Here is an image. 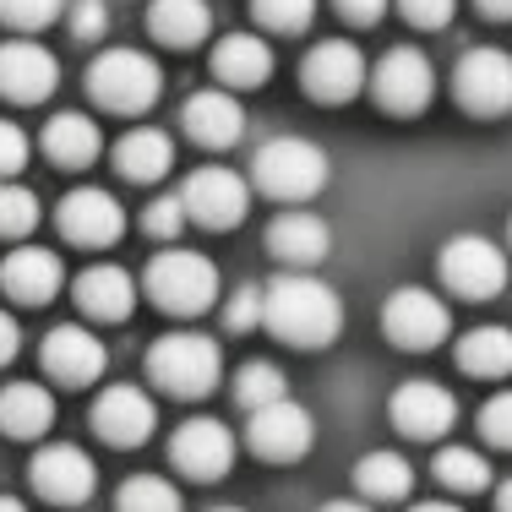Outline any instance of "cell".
Returning <instances> with one entry per match:
<instances>
[{
  "instance_id": "31",
  "label": "cell",
  "mask_w": 512,
  "mask_h": 512,
  "mask_svg": "<svg viewBox=\"0 0 512 512\" xmlns=\"http://www.w3.org/2000/svg\"><path fill=\"white\" fill-rule=\"evenodd\" d=\"M431 474L447 485V491H458V496L491 491V463H485V453H474V447H442L436 463H431Z\"/></svg>"
},
{
  "instance_id": "42",
  "label": "cell",
  "mask_w": 512,
  "mask_h": 512,
  "mask_svg": "<svg viewBox=\"0 0 512 512\" xmlns=\"http://www.w3.org/2000/svg\"><path fill=\"white\" fill-rule=\"evenodd\" d=\"M480 436L491 447H507L512 453V393H496L491 404L480 409Z\"/></svg>"
},
{
  "instance_id": "6",
  "label": "cell",
  "mask_w": 512,
  "mask_h": 512,
  "mask_svg": "<svg viewBox=\"0 0 512 512\" xmlns=\"http://www.w3.org/2000/svg\"><path fill=\"white\" fill-rule=\"evenodd\" d=\"M436 267H442V284L463 300H496L512 278L507 251L485 235H453L436 256Z\"/></svg>"
},
{
  "instance_id": "35",
  "label": "cell",
  "mask_w": 512,
  "mask_h": 512,
  "mask_svg": "<svg viewBox=\"0 0 512 512\" xmlns=\"http://www.w3.org/2000/svg\"><path fill=\"white\" fill-rule=\"evenodd\" d=\"M251 17L267 33H300V28H311L316 0H251Z\"/></svg>"
},
{
  "instance_id": "43",
  "label": "cell",
  "mask_w": 512,
  "mask_h": 512,
  "mask_svg": "<svg viewBox=\"0 0 512 512\" xmlns=\"http://www.w3.org/2000/svg\"><path fill=\"white\" fill-rule=\"evenodd\" d=\"M333 6H338V17H344V22H355V28H371V22H382L387 0H333Z\"/></svg>"
},
{
  "instance_id": "28",
  "label": "cell",
  "mask_w": 512,
  "mask_h": 512,
  "mask_svg": "<svg viewBox=\"0 0 512 512\" xmlns=\"http://www.w3.org/2000/svg\"><path fill=\"white\" fill-rule=\"evenodd\" d=\"M213 28V11L207 0H153L148 6V33L169 50H197Z\"/></svg>"
},
{
  "instance_id": "29",
  "label": "cell",
  "mask_w": 512,
  "mask_h": 512,
  "mask_svg": "<svg viewBox=\"0 0 512 512\" xmlns=\"http://www.w3.org/2000/svg\"><path fill=\"white\" fill-rule=\"evenodd\" d=\"M458 371L480 376V382H502L512 371V333L507 327H474V333L458 338Z\"/></svg>"
},
{
  "instance_id": "39",
  "label": "cell",
  "mask_w": 512,
  "mask_h": 512,
  "mask_svg": "<svg viewBox=\"0 0 512 512\" xmlns=\"http://www.w3.org/2000/svg\"><path fill=\"white\" fill-rule=\"evenodd\" d=\"M28 153H33L28 131H22L17 120H0V180H17L22 169H28Z\"/></svg>"
},
{
  "instance_id": "1",
  "label": "cell",
  "mask_w": 512,
  "mask_h": 512,
  "mask_svg": "<svg viewBox=\"0 0 512 512\" xmlns=\"http://www.w3.org/2000/svg\"><path fill=\"white\" fill-rule=\"evenodd\" d=\"M262 327L289 349H327L344 333V300L316 273H278L262 284Z\"/></svg>"
},
{
  "instance_id": "48",
  "label": "cell",
  "mask_w": 512,
  "mask_h": 512,
  "mask_svg": "<svg viewBox=\"0 0 512 512\" xmlns=\"http://www.w3.org/2000/svg\"><path fill=\"white\" fill-rule=\"evenodd\" d=\"M496 512H512V480L496 485Z\"/></svg>"
},
{
  "instance_id": "9",
  "label": "cell",
  "mask_w": 512,
  "mask_h": 512,
  "mask_svg": "<svg viewBox=\"0 0 512 512\" xmlns=\"http://www.w3.org/2000/svg\"><path fill=\"white\" fill-rule=\"evenodd\" d=\"M365 88H371V99L382 104L387 115H420L436 93V71L414 44H393V50L371 66V82H365Z\"/></svg>"
},
{
  "instance_id": "4",
  "label": "cell",
  "mask_w": 512,
  "mask_h": 512,
  "mask_svg": "<svg viewBox=\"0 0 512 512\" xmlns=\"http://www.w3.org/2000/svg\"><path fill=\"white\" fill-rule=\"evenodd\" d=\"M327 169L333 164H327V153L311 137H267L251 158L256 191H267L278 202H311L327 186Z\"/></svg>"
},
{
  "instance_id": "15",
  "label": "cell",
  "mask_w": 512,
  "mask_h": 512,
  "mask_svg": "<svg viewBox=\"0 0 512 512\" xmlns=\"http://www.w3.org/2000/svg\"><path fill=\"white\" fill-rule=\"evenodd\" d=\"M246 442H251L256 458H273V463L306 458L311 442H316V420H311L306 404H295V398H278V404H267V409H251Z\"/></svg>"
},
{
  "instance_id": "2",
  "label": "cell",
  "mask_w": 512,
  "mask_h": 512,
  "mask_svg": "<svg viewBox=\"0 0 512 512\" xmlns=\"http://www.w3.org/2000/svg\"><path fill=\"white\" fill-rule=\"evenodd\" d=\"M218 289H224V278H218L213 256L202 251H158L148 262V273H142V295L153 300L158 311L169 316H202L218 306Z\"/></svg>"
},
{
  "instance_id": "16",
  "label": "cell",
  "mask_w": 512,
  "mask_h": 512,
  "mask_svg": "<svg viewBox=\"0 0 512 512\" xmlns=\"http://www.w3.org/2000/svg\"><path fill=\"white\" fill-rule=\"evenodd\" d=\"M44 371L60 387H93L109 371V349L99 333H88L82 322H60L44 333Z\"/></svg>"
},
{
  "instance_id": "47",
  "label": "cell",
  "mask_w": 512,
  "mask_h": 512,
  "mask_svg": "<svg viewBox=\"0 0 512 512\" xmlns=\"http://www.w3.org/2000/svg\"><path fill=\"white\" fill-rule=\"evenodd\" d=\"M409 512H463L458 502H414Z\"/></svg>"
},
{
  "instance_id": "24",
  "label": "cell",
  "mask_w": 512,
  "mask_h": 512,
  "mask_svg": "<svg viewBox=\"0 0 512 512\" xmlns=\"http://www.w3.org/2000/svg\"><path fill=\"white\" fill-rule=\"evenodd\" d=\"M99 153H104V131L82 109H60L50 126H44V158L60 169H88Z\"/></svg>"
},
{
  "instance_id": "22",
  "label": "cell",
  "mask_w": 512,
  "mask_h": 512,
  "mask_svg": "<svg viewBox=\"0 0 512 512\" xmlns=\"http://www.w3.org/2000/svg\"><path fill=\"white\" fill-rule=\"evenodd\" d=\"M267 251L289 267V273H316L333 251V229L316 213H278L267 224Z\"/></svg>"
},
{
  "instance_id": "40",
  "label": "cell",
  "mask_w": 512,
  "mask_h": 512,
  "mask_svg": "<svg viewBox=\"0 0 512 512\" xmlns=\"http://www.w3.org/2000/svg\"><path fill=\"white\" fill-rule=\"evenodd\" d=\"M256 322H262V289L240 284L235 295L224 300V327H229V333H251Z\"/></svg>"
},
{
  "instance_id": "41",
  "label": "cell",
  "mask_w": 512,
  "mask_h": 512,
  "mask_svg": "<svg viewBox=\"0 0 512 512\" xmlns=\"http://www.w3.org/2000/svg\"><path fill=\"white\" fill-rule=\"evenodd\" d=\"M398 11H404L409 28L436 33V28H447V22L458 17V0H398Z\"/></svg>"
},
{
  "instance_id": "45",
  "label": "cell",
  "mask_w": 512,
  "mask_h": 512,
  "mask_svg": "<svg viewBox=\"0 0 512 512\" xmlns=\"http://www.w3.org/2000/svg\"><path fill=\"white\" fill-rule=\"evenodd\" d=\"M474 6H480L485 17H496V22H507V17H512V0H474Z\"/></svg>"
},
{
  "instance_id": "36",
  "label": "cell",
  "mask_w": 512,
  "mask_h": 512,
  "mask_svg": "<svg viewBox=\"0 0 512 512\" xmlns=\"http://www.w3.org/2000/svg\"><path fill=\"white\" fill-rule=\"evenodd\" d=\"M66 11V0H0V22L17 33H39Z\"/></svg>"
},
{
  "instance_id": "25",
  "label": "cell",
  "mask_w": 512,
  "mask_h": 512,
  "mask_svg": "<svg viewBox=\"0 0 512 512\" xmlns=\"http://www.w3.org/2000/svg\"><path fill=\"white\" fill-rule=\"evenodd\" d=\"M213 77L224 82L229 93L235 88H262V82L273 77V44L256 39V33H229V39H218Z\"/></svg>"
},
{
  "instance_id": "37",
  "label": "cell",
  "mask_w": 512,
  "mask_h": 512,
  "mask_svg": "<svg viewBox=\"0 0 512 512\" xmlns=\"http://www.w3.org/2000/svg\"><path fill=\"white\" fill-rule=\"evenodd\" d=\"M66 22L77 44H99L109 33V0H66Z\"/></svg>"
},
{
  "instance_id": "23",
  "label": "cell",
  "mask_w": 512,
  "mask_h": 512,
  "mask_svg": "<svg viewBox=\"0 0 512 512\" xmlns=\"http://www.w3.org/2000/svg\"><path fill=\"white\" fill-rule=\"evenodd\" d=\"M137 278L126 273V267L115 262H93L77 273V284H71V295H77L82 316H93V322H126L131 311H137Z\"/></svg>"
},
{
  "instance_id": "51",
  "label": "cell",
  "mask_w": 512,
  "mask_h": 512,
  "mask_svg": "<svg viewBox=\"0 0 512 512\" xmlns=\"http://www.w3.org/2000/svg\"><path fill=\"white\" fill-rule=\"evenodd\" d=\"M507 235H512V224H507Z\"/></svg>"
},
{
  "instance_id": "17",
  "label": "cell",
  "mask_w": 512,
  "mask_h": 512,
  "mask_svg": "<svg viewBox=\"0 0 512 512\" xmlns=\"http://www.w3.org/2000/svg\"><path fill=\"white\" fill-rule=\"evenodd\" d=\"M387 414H393V425L409 436V442H442V436L458 425V398L447 393L442 382H425V376H414V382H404V387L393 393Z\"/></svg>"
},
{
  "instance_id": "27",
  "label": "cell",
  "mask_w": 512,
  "mask_h": 512,
  "mask_svg": "<svg viewBox=\"0 0 512 512\" xmlns=\"http://www.w3.org/2000/svg\"><path fill=\"white\" fill-rule=\"evenodd\" d=\"M115 169L126 180H137V186L164 180L169 169H175V142H169V131H158V126L126 131V137L115 142Z\"/></svg>"
},
{
  "instance_id": "11",
  "label": "cell",
  "mask_w": 512,
  "mask_h": 512,
  "mask_svg": "<svg viewBox=\"0 0 512 512\" xmlns=\"http://www.w3.org/2000/svg\"><path fill=\"white\" fill-rule=\"evenodd\" d=\"M180 202H186V218L202 229H235L251 207V180L235 175V169H191L186 186H180Z\"/></svg>"
},
{
  "instance_id": "33",
  "label": "cell",
  "mask_w": 512,
  "mask_h": 512,
  "mask_svg": "<svg viewBox=\"0 0 512 512\" xmlns=\"http://www.w3.org/2000/svg\"><path fill=\"white\" fill-rule=\"evenodd\" d=\"M115 512H186V502L164 474H131L115 491Z\"/></svg>"
},
{
  "instance_id": "7",
  "label": "cell",
  "mask_w": 512,
  "mask_h": 512,
  "mask_svg": "<svg viewBox=\"0 0 512 512\" xmlns=\"http://www.w3.org/2000/svg\"><path fill=\"white\" fill-rule=\"evenodd\" d=\"M382 333L393 338L398 349H409V355H425V349L453 338V311H447V300H436L431 289L404 284V289H393L387 306H382Z\"/></svg>"
},
{
  "instance_id": "21",
  "label": "cell",
  "mask_w": 512,
  "mask_h": 512,
  "mask_svg": "<svg viewBox=\"0 0 512 512\" xmlns=\"http://www.w3.org/2000/svg\"><path fill=\"white\" fill-rule=\"evenodd\" d=\"M0 289L17 306H50L60 289H66V262L50 246H17L0 262Z\"/></svg>"
},
{
  "instance_id": "30",
  "label": "cell",
  "mask_w": 512,
  "mask_h": 512,
  "mask_svg": "<svg viewBox=\"0 0 512 512\" xmlns=\"http://www.w3.org/2000/svg\"><path fill=\"white\" fill-rule=\"evenodd\" d=\"M355 485L365 502H404L414 491V469L404 453H387V447H376V453H365L355 463Z\"/></svg>"
},
{
  "instance_id": "34",
  "label": "cell",
  "mask_w": 512,
  "mask_h": 512,
  "mask_svg": "<svg viewBox=\"0 0 512 512\" xmlns=\"http://www.w3.org/2000/svg\"><path fill=\"white\" fill-rule=\"evenodd\" d=\"M39 229V197L22 180H0V240H22Z\"/></svg>"
},
{
  "instance_id": "19",
  "label": "cell",
  "mask_w": 512,
  "mask_h": 512,
  "mask_svg": "<svg viewBox=\"0 0 512 512\" xmlns=\"http://www.w3.org/2000/svg\"><path fill=\"white\" fill-rule=\"evenodd\" d=\"M60 88V60L39 39H6L0 44V99L11 104H44Z\"/></svg>"
},
{
  "instance_id": "12",
  "label": "cell",
  "mask_w": 512,
  "mask_h": 512,
  "mask_svg": "<svg viewBox=\"0 0 512 512\" xmlns=\"http://www.w3.org/2000/svg\"><path fill=\"white\" fill-rule=\"evenodd\" d=\"M235 431H229L224 420H213V414H191L186 425H180L175 436H169V463H175L186 480H224L229 469H235Z\"/></svg>"
},
{
  "instance_id": "50",
  "label": "cell",
  "mask_w": 512,
  "mask_h": 512,
  "mask_svg": "<svg viewBox=\"0 0 512 512\" xmlns=\"http://www.w3.org/2000/svg\"><path fill=\"white\" fill-rule=\"evenodd\" d=\"M213 512H246V507H213Z\"/></svg>"
},
{
  "instance_id": "3",
  "label": "cell",
  "mask_w": 512,
  "mask_h": 512,
  "mask_svg": "<svg viewBox=\"0 0 512 512\" xmlns=\"http://www.w3.org/2000/svg\"><path fill=\"white\" fill-rule=\"evenodd\" d=\"M224 376V349L207 333H164L148 349V382L169 398H207Z\"/></svg>"
},
{
  "instance_id": "46",
  "label": "cell",
  "mask_w": 512,
  "mask_h": 512,
  "mask_svg": "<svg viewBox=\"0 0 512 512\" xmlns=\"http://www.w3.org/2000/svg\"><path fill=\"white\" fill-rule=\"evenodd\" d=\"M316 512H371V502H344V496H333V502H322Z\"/></svg>"
},
{
  "instance_id": "8",
  "label": "cell",
  "mask_w": 512,
  "mask_h": 512,
  "mask_svg": "<svg viewBox=\"0 0 512 512\" xmlns=\"http://www.w3.org/2000/svg\"><path fill=\"white\" fill-rule=\"evenodd\" d=\"M453 99L469 115H507L512 109V55L496 50V44H474V50L458 55L453 66Z\"/></svg>"
},
{
  "instance_id": "5",
  "label": "cell",
  "mask_w": 512,
  "mask_h": 512,
  "mask_svg": "<svg viewBox=\"0 0 512 512\" xmlns=\"http://www.w3.org/2000/svg\"><path fill=\"white\" fill-rule=\"evenodd\" d=\"M88 93L104 109H115V115H142L164 93V71H158V60L148 50H126L120 44V50H104L88 66Z\"/></svg>"
},
{
  "instance_id": "14",
  "label": "cell",
  "mask_w": 512,
  "mask_h": 512,
  "mask_svg": "<svg viewBox=\"0 0 512 512\" xmlns=\"http://www.w3.org/2000/svg\"><path fill=\"white\" fill-rule=\"evenodd\" d=\"M55 224H60V235H66L71 246L104 251V246L120 240L126 213H120V202L109 197L104 186H71L66 197H60V207H55Z\"/></svg>"
},
{
  "instance_id": "13",
  "label": "cell",
  "mask_w": 512,
  "mask_h": 512,
  "mask_svg": "<svg viewBox=\"0 0 512 512\" xmlns=\"http://www.w3.org/2000/svg\"><path fill=\"white\" fill-rule=\"evenodd\" d=\"M28 480H33V491H39L44 502L82 507L93 491H99V463L82 453V447H71V442H50V447H39V453H33Z\"/></svg>"
},
{
  "instance_id": "32",
  "label": "cell",
  "mask_w": 512,
  "mask_h": 512,
  "mask_svg": "<svg viewBox=\"0 0 512 512\" xmlns=\"http://www.w3.org/2000/svg\"><path fill=\"white\" fill-rule=\"evenodd\" d=\"M229 393H235V404L251 414V409H267V404H278V398H289V382L273 360H246L235 371V387H229Z\"/></svg>"
},
{
  "instance_id": "10",
  "label": "cell",
  "mask_w": 512,
  "mask_h": 512,
  "mask_svg": "<svg viewBox=\"0 0 512 512\" xmlns=\"http://www.w3.org/2000/svg\"><path fill=\"white\" fill-rule=\"evenodd\" d=\"M365 82H371V66H365L360 44L349 39H322L300 60V88L316 104H349L355 93H365Z\"/></svg>"
},
{
  "instance_id": "49",
  "label": "cell",
  "mask_w": 512,
  "mask_h": 512,
  "mask_svg": "<svg viewBox=\"0 0 512 512\" xmlns=\"http://www.w3.org/2000/svg\"><path fill=\"white\" fill-rule=\"evenodd\" d=\"M0 512H28V507H22L17 496H0Z\"/></svg>"
},
{
  "instance_id": "18",
  "label": "cell",
  "mask_w": 512,
  "mask_h": 512,
  "mask_svg": "<svg viewBox=\"0 0 512 512\" xmlns=\"http://www.w3.org/2000/svg\"><path fill=\"white\" fill-rule=\"evenodd\" d=\"M93 431H99V442H109V447H142L158 431V404L142 387L115 382L93 398Z\"/></svg>"
},
{
  "instance_id": "20",
  "label": "cell",
  "mask_w": 512,
  "mask_h": 512,
  "mask_svg": "<svg viewBox=\"0 0 512 512\" xmlns=\"http://www.w3.org/2000/svg\"><path fill=\"white\" fill-rule=\"evenodd\" d=\"M180 126H186V137L197 142V148L224 153L246 137V104L229 88H202L186 99V109H180Z\"/></svg>"
},
{
  "instance_id": "26",
  "label": "cell",
  "mask_w": 512,
  "mask_h": 512,
  "mask_svg": "<svg viewBox=\"0 0 512 512\" xmlns=\"http://www.w3.org/2000/svg\"><path fill=\"white\" fill-rule=\"evenodd\" d=\"M55 425V393L39 382H6L0 387V431L11 442H33Z\"/></svg>"
},
{
  "instance_id": "44",
  "label": "cell",
  "mask_w": 512,
  "mask_h": 512,
  "mask_svg": "<svg viewBox=\"0 0 512 512\" xmlns=\"http://www.w3.org/2000/svg\"><path fill=\"white\" fill-rule=\"evenodd\" d=\"M17 349H22V327H17V316H11V311H0V365L17 360Z\"/></svg>"
},
{
  "instance_id": "38",
  "label": "cell",
  "mask_w": 512,
  "mask_h": 512,
  "mask_svg": "<svg viewBox=\"0 0 512 512\" xmlns=\"http://www.w3.org/2000/svg\"><path fill=\"white\" fill-rule=\"evenodd\" d=\"M186 224H191V218H186V202H180V191H175V197H153L148 213H142V229H148L153 240H175Z\"/></svg>"
}]
</instances>
